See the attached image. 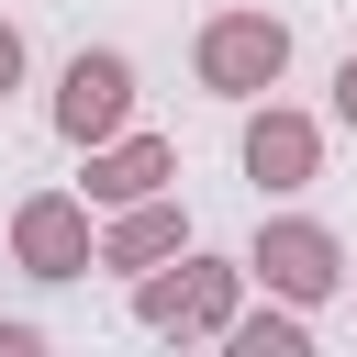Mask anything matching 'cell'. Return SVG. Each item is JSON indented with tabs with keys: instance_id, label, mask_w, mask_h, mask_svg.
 Wrapping results in <instances>:
<instances>
[{
	"instance_id": "obj_2",
	"label": "cell",
	"mask_w": 357,
	"mask_h": 357,
	"mask_svg": "<svg viewBox=\"0 0 357 357\" xmlns=\"http://www.w3.org/2000/svg\"><path fill=\"white\" fill-rule=\"evenodd\" d=\"M234 312H245V268H234V257L178 245L167 268L134 279V324H145V335H223Z\"/></svg>"
},
{
	"instance_id": "obj_3",
	"label": "cell",
	"mask_w": 357,
	"mask_h": 357,
	"mask_svg": "<svg viewBox=\"0 0 357 357\" xmlns=\"http://www.w3.org/2000/svg\"><path fill=\"white\" fill-rule=\"evenodd\" d=\"M190 67H201L212 100H268L290 78V22L279 11H212L201 45H190Z\"/></svg>"
},
{
	"instance_id": "obj_4",
	"label": "cell",
	"mask_w": 357,
	"mask_h": 357,
	"mask_svg": "<svg viewBox=\"0 0 357 357\" xmlns=\"http://www.w3.org/2000/svg\"><path fill=\"white\" fill-rule=\"evenodd\" d=\"M123 123H134V56L123 45H78L56 67V134L67 145H112Z\"/></svg>"
},
{
	"instance_id": "obj_7",
	"label": "cell",
	"mask_w": 357,
	"mask_h": 357,
	"mask_svg": "<svg viewBox=\"0 0 357 357\" xmlns=\"http://www.w3.org/2000/svg\"><path fill=\"white\" fill-rule=\"evenodd\" d=\"M178 245H190V212H178V190H156V201H123V212L100 223L89 268H112V279H145V268H167Z\"/></svg>"
},
{
	"instance_id": "obj_5",
	"label": "cell",
	"mask_w": 357,
	"mask_h": 357,
	"mask_svg": "<svg viewBox=\"0 0 357 357\" xmlns=\"http://www.w3.org/2000/svg\"><path fill=\"white\" fill-rule=\"evenodd\" d=\"M89 245H100V223H89L78 190H22L11 201V268L22 279H89Z\"/></svg>"
},
{
	"instance_id": "obj_8",
	"label": "cell",
	"mask_w": 357,
	"mask_h": 357,
	"mask_svg": "<svg viewBox=\"0 0 357 357\" xmlns=\"http://www.w3.org/2000/svg\"><path fill=\"white\" fill-rule=\"evenodd\" d=\"M156 190H178V145L167 134H112V145H89V212H123V201H156Z\"/></svg>"
},
{
	"instance_id": "obj_10",
	"label": "cell",
	"mask_w": 357,
	"mask_h": 357,
	"mask_svg": "<svg viewBox=\"0 0 357 357\" xmlns=\"http://www.w3.org/2000/svg\"><path fill=\"white\" fill-rule=\"evenodd\" d=\"M0 357H56V346H45V324H22V312H0Z\"/></svg>"
},
{
	"instance_id": "obj_6",
	"label": "cell",
	"mask_w": 357,
	"mask_h": 357,
	"mask_svg": "<svg viewBox=\"0 0 357 357\" xmlns=\"http://www.w3.org/2000/svg\"><path fill=\"white\" fill-rule=\"evenodd\" d=\"M234 167H245L268 201H290V190H312V167H324V123H312V112H290V100H245Z\"/></svg>"
},
{
	"instance_id": "obj_1",
	"label": "cell",
	"mask_w": 357,
	"mask_h": 357,
	"mask_svg": "<svg viewBox=\"0 0 357 357\" xmlns=\"http://www.w3.org/2000/svg\"><path fill=\"white\" fill-rule=\"evenodd\" d=\"M234 268H245V290H268V301L312 312V301H335V290H346V234H335V223H312V212H268V223H257V245H245Z\"/></svg>"
},
{
	"instance_id": "obj_11",
	"label": "cell",
	"mask_w": 357,
	"mask_h": 357,
	"mask_svg": "<svg viewBox=\"0 0 357 357\" xmlns=\"http://www.w3.org/2000/svg\"><path fill=\"white\" fill-rule=\"evenodd\" d=\"M22 67H33V56H22V22H0V100L22 89Z\"/></svg>"
},
{
	"instance_id": "obj_12",
	"label": "cell",
	"mask_w": 357,
	"mask_h": 357,
	"mask_svg": "<svg viewBox=\"0 0 357 357\" xmlns=\"http://www.w3.org/2000/svg\"><path fill=\"white\" fill-rule=\"evenodd\" d=\"M335 123H346V134H357V56H346V67H335Z\"/></svg>"
},
{
	"instance_id": "obj_9",
	"label": "cell",
	"mask_w": 357,
	"mask_h": 357,
	"mask_svg": "<svg viewBox=\"0 0 357 357\" xmlns=\"http://www.w3.org/2000/svg\"><path fill=\"white\" fill-rule=\"evenodd\" d=\"M212 346H223V357H312V324H301L290 301H245Z\"/></svg>"
}]
</instances>
